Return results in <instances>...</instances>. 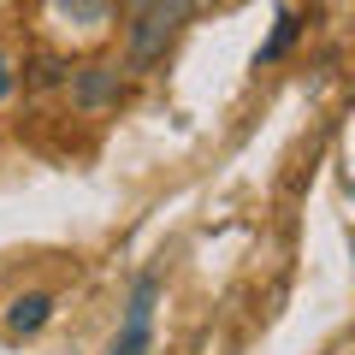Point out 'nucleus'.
Here are the masks:
<instances>
[{
  "mask_svg": "<svg viewBox=\"0 0 355 355\" xmlns=\"http://www.w3.org/2000/svg\"><path fill=\"white\" fill-rule=\"evenodd\" d=\"M125 71H154L190 18V0H125Z\"/></svg>",
  "mask_w": 355,
  "mask_h": 355,
  "instance_id": "f257e3e1",
  "label": "nucleus"
},
{
  "mask_svg": "<svg viewBox=\"0 0 355 355\" xmlns=\"http://www.w3.org/2000/svg\"><path fill=\"white\" fill-rule=\"evenodd\" d=\"M154 296H160V279H154V272H142V279H137V291H130V302H125V331L113 338V349H107V355H148Z\"/></svg>",
  "mask_w": 355,
  "mask_h": 355,
  "instance_id": "f03ea898",
  "label": "nucleus"
},
{
  "mask_svg": "<svg viewBox=\"0 0 355 355\" xmlns=\"http://www.w3.org/2000/svg\"><path fill=\"white\" fill-rule=\"evenodd\" d=\"M119 95H125V77H119V65H83V71H71V107L77 113H107V107H119Z\"/></svg>",
  "mask_w": 355,
  "mask_h": 355,
  "instance_id": "7ed1b4c3",
  "label": "nucleus"
},
{
  "mask_svg": "<svg viewBox=\"0 0 355 355\" xmlns=\"http://www.w3.org/2000/svg\"><path fill=\"white\" fill-rule=\"evenodd\" d=\"M48 320H53V296H48V291H30V296H18V302L6 308V331H18V338L42 331Z\"/></svg>",
  "mask_w": 355,
  "mask_h": 355,
  "instance_id": "20e7f679",
  "label": "nucleus"
},
{
  "mask_svg": "<svg viewBox=\"0 0 355 355\" xmlns=\"http://www.w3.org/2000/svg\"><path fill=\"white\" fill-rule=\"evenodd\" d=\"M296 36H302V18H296V12H279V24H272V36L261 42V53H254V65H272V60H279V53L291 48Z\"/></svg>",
  "mask_w": 355,
  "mask_h": 355,
  "instance_id": "39448f33",
  "label": "nucleus"
},
{
  "mask_svg": "<svg viewBox=\"0 0 355 355\" xmlns=\"http://www.w3.org/2000/svg\"><path fill=\"white\" fill-rule=\"evenodd\" d=\"M71 24H107V12H113V0H53Z\"/></svg>",
  "mask_w": 355,
  "mask_h": 355,
  "instance_id": "423d86ee",
  "label": "nucleus"
},
{
  "mask_svg": "<svg viewBox=\"0 0 355 355\" xmlns=\"http://www.w3.org/2000/svg\"><path fill=\"white\" fill-rule=\"evenodd\" d=\"M18 89V71H12V60H6V53H0V101H6V95H12Z\"/></svg>",
  "mask_w": 355,
  "mask_h": 355,
  "instance_id": "0eeeda50",
  "label": "nucleus"
}]
</instances>
